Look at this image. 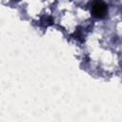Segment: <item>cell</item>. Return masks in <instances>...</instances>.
<instances>
[{
	"label": "cell",
	"mask_w": 122,
	"mask_h": 122,
	"mask_svg": "<svg viewBox=\"0 0 122 122\" xmlns=\"http://www.w3.org/2000/svg\"><path fill=\"white\" fill-rule=\"evenodd\" d=\"M92 13L95 16L101 17L106 12V6L102 2H94L92 5Z\"/></svg>",
	"instance_id": "6da1fadb"
}]
</instances>
